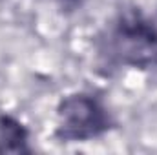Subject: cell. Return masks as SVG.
<instances>
[{"instance_id": "cell-2", "label": "cell", "mask_w": 157, "mask_h": 155, "mask_svg": "<svg viewBox=\"0 0 157 155\" xmlns=\"http://www.w3.org/2000/svg\"><path fill=\"white\" fill-rule=\"evenodd\" d=\"M57 137L62 142H86L112 128V117L102 100L91 93H73L57 108Z\"/></svg>"}, {"instance_id": "cell-4", "label": "cell", "mask_w": 157, "mask_h": 155, "mask_svg": "<svg viewBox=\"0 0 157 155\" xmlns=\"http://www.w3.org/2000/svg\"><path fill=\"white\" fill-rule=\"evenodd\" d=\"M80 4H82V0H60V6H62L64 9H68V11L77 9Z\"/></svg>"}, {"instance_id": "cell-3", "label": "cell", "mask_w": 157, "mask_h": 155, "mask_svg": "<svg viewBox=\"0 0 157 155\" xmlns=\"http://www.w3.org/2000/svg\"><path fill=\"white\" fill-rule=\"evenodd\" d=\"M29 148V133L26 126L11 115H0V153H26Z\"/></svg>"}, {"instance_id": "cell-1", "label": "cell", "mask_w": 157, "mask_h": 155, "mask_svg": "<svg viewBox=\"0 0 157 155\" xmlns=\"http://www.w3.org/2000/svg\"><path fill=\"white\" fill-rule=\"evenodd\" d=\"M97 59L102 68H157V9H128L117 15L97 37Z\"/></svg>"}]
</instances>
